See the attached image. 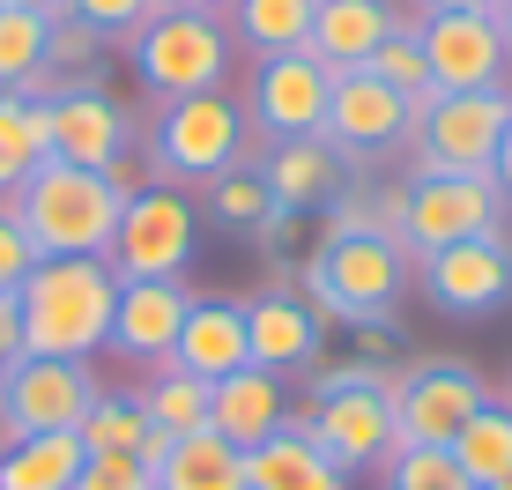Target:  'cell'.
<instances>
[{
    "mask_svg": "<svg viewBox=\"0 0 512 490\" xmlns=\"http://www.w3.org/2000/svg\"><path fill=\"white\" fill-rule=\"evenodd\" d=\"M453 461H461V476H468L475 490L498 483V476H512V409H505V401H483V409L461 424Z\"/></svg>",
    "mask_w": 512,
    "mask_h": 490,
    "instance_id": "29",
    "label": "cell"
},
{
    "mask_svg": "<svg viewBox=\"0 0 512 490\" xmlns=\"http://www.w3.org/2000/svg\"><path fill=\"white\" fill-rule=\"evenodd\" d=\"M156 8H171V15H223L231 0H156Z\"/></svg>",
    "mask_w": 512,
    "mask_h": 490,
    "instance_id": "42",
    "label": "cell"
},
{
    "mask_svg": "<svg viewBox=\"0 0 512 490\" xmlns=\"http://www.w3.org/2000/svg\"><path fill=\"white\" fill-rule=\"evenodd\" d=\"M45 112H52V164H75V171H112V164H127L134 119L119 112L104 90L75 82V90H60Z\"/></svg>",
    "mask_w": 512,
    "mask_h": 490,
    "instance_id": "16",
    "label": "cell"
},
{
    "mask_svg": "<svg viewBox=\"0 0 512 490\" xmlns=\"http://www.w3.org/2000/svg\"><path fill=\"white\" fill-rule=\"evenodd\" d=\"M423 15H461V8H490V0H416Z\"/></svg>",
    "mask_w": 512,
    "mask_h": 490,
    "instance_id": "43",
    "label": "cell"
},
{
    "mask_svg": "<svg viewBox=\"0 0 512 490\" xmlns=\"http://www.w3.org/2000/svg\"><path fill=\"white\" fill-rule=\"evenodd\" d=\"M245 349H253V364H260V372H275V379L312 372V364H320V320H312L305 297L268 290V297L245 305Z\"/></svg>",
    "mask_w": 512,
    "mask_h": 490,
    "instance_id": "18",
    "label": "cell"
},
{
    "mask_svg": "<svg viewBox=\"0 0 512 490\" xmlns=\"http://www.w3.org/2000/svg\"><path fill=\"white\" fill-rule=\"evenodd\" d=\"M401 283H409V253L394 238H327L320 260H305L297 275V297L320 327H372L394 312Z\"/></svg>",
    "mask_w": 512,
    "mask_h": 490,
    "instance_id": "3",
    "label": "cell"
},
{
    "mask_svg": "<svg viewBox=\"0 0 512 490\" xmlns=\"http://www.w3.org/2000/svg\"><path fill=\"white\" fill-rule=\"evenodd\" d=\"M490 231H505V194L490 171H416L401 186V253L409 260Z\"/></svg>",
    "mask_w": 512,
    "mask_h": 490,
    "instance_id": "6",
    "label": "cell"
},
{
    "mask_svg": "<svg viewBox=\"0 0 512 490\" xmlns=\"http://www.w3.org/2000/svg\"><path fill=\"white\" fill-rule=\"evenodd\" d=\"M334 179H342V156L327 142H275L268 164H260V186H268V201H282V208L334 201Z\"/></svg>",
    "mask_w": 512,
    "mask_h": 490,
    "instance_id": "24",
    "label": "cell"
},
{
    "mask_svg": "<svg viewBox=\"0 0 512 490\" xmlns=\"http://www.w3.org/2000/svg\"><path fill=\"white\" fill-rule=\"evenodd\" d=\"M112 305H119V275L112 260H38L15 290L23 312V357H67L90 364L112 342Z\"/></svg>",
    "mask_w": 512,
    "mask_h": 490,
    "instance_id": "2",
    "label": "cell"
},
{
    "mask_svg": "<svg viewBox=\"0 0 512 490\" xmlns=\"http://www.w3.org/2000/svg\"><path fill=\"white\" fill-rule=\"evenodd\" d=\"M97 52H104V38H97L90 23H75V15H52V30H45V75H60V82H90Z\"/></svg>",
    "mask_w": 512,
    "mask_h": 490,
    "instance_id": "34",
    "label": "cell"
},
{
    "mask_svg": "<svg viewBox=\"0 0 512 490\" xmlns=\"http://www.w3.org/2000/svg\"><path fill=\"white\" fill-rule=\"evenodd\" d=\"M171 364L193 379H231L253 364V349H245V305H223V297H193L186 305V327H179V349H171Z\"/></svg>",
    "mask_w": 512,
    "mask_h": 490,
    "instance_id": "20",
    "label": "cell"
},
{
    "mask_svg": "<svg viewBox=\"0 0 512 490\" xmlns=\"http://www.w3.org/2000/svg\"><path fill=\"white\" fill-rule=\"evenodd\" d=\"M379 476H386V490H475L461 476V461H453V446H401Z\"/></svg>",
    "mask_w": 512,
    "mask_h": 490,
    "instance_id": "32",
    "label": "cell"
},
{
    "mask_svg": "<svg viewBox=\"0 0 512 490\" xmlns=\"http://www.w3.org/2000/svg\"><path fill=\"white\" fill-rule=\"evenodd\" d=\"M223 15H231V45H245L253 60H275V52H305L320 0H231Z\"/></svg>",
    "mask_w": 512,
    "mask_h": 490,
    "instance_id": "23",
    "label": "cell"
},
{
    "mask_svg": "<svg viewBox=\"0 0 512 490\" xmlns=\"http://www.w3.org/2000/svg\"><path fill=\"white\" fill-rule=\"evenodd\" d=\"M75 476H82V439L75 431L0 446V490H75Z\"/></svg>",
    "mask_w": 512,
    "mask_h": 490,
    "instance_id": "26",
    "label": "cell"
},
{
    "mask_svg": "<svg viewBox=\"0 0 512 490\" xmlns=\"http://www.w3.org/2000/svg\"><path fill=\"white\" fill-rule=\"evenodd\" d=\"M38 245H30V231L15 223V208H0V290H23V275L38 268Z\"/></svg>",
    "mask_w": 512,
    "mask_h": 490,
    "instance_id": "38",
    "label": "cell"
},
{
    "mask_svg": "<svg viewBox=\"0 0 512 490\" xmlns=\"http://www.w3.org/2000/svg\"><path fill=\"white\" fill-rule=\"evenodd\" d=\"M67 15H75V23H90L97 38H134L141 23H156V0H67Z\"/></svg>",
    "mask_w": 512,
    "mask_h": 490,
    "instance_id": "36",
    "label": "cell"
},
{
    "mask_svg": "<svg viewBox=\"0 0 512 490\" xmlns=\"http://www.w3.org/2000/svg\"><path fill=\"white\" fill-rule=\"evenodd\" d=\"M23 357V312H15V290H0V364Z\"/></svg>",
    "mask_w": 512,
    "mask_h": 490,
    "instance_id": "39",
    "label": "cell"
},
{
    "mask_svg": "<svg viewBox=\"0 0 512 490\" xmlns=\"http://www.w3.org/2000/svg\"><path fill=\"white\" fill-rule=\"evenodd\" d=\"M45 15H30V8H0V90L8 97H23L30 82L45 75Z\"/></svg>",
    "mask_w": 512,
    "mask_h": 490,
    "instance_id": "30",
    "label": "cell"
},
{
    "mask_svg": "<svg viewBox=\"0 0 512 490\" xmlns=\"http://www.w3.org/2000/svg\"><path fill=\"white\" fill-rule=\"evenodd\" d=\"M193 238H201V216L179 186H134L127 208H119V231H112V275L119 283H179L186 260H193Z\"/></svg>",
    "mask_w": 512,
    "mask_h": 490,
    "instance_id": "9",
    "label": "cell"
},
{
    "mask_svg": "<svg viewBox=\"0 0 512 490\" xmlns=\"http://www.w3.org/2000/svg\"><path fill=\"white\" fill-rule=\"evenodd\" d=\"M97 372L67 357H15L0 364V446L15 439H52V431H82L97 401Z\"/></svg>",
    "mask_w": 512,
    "mask_h": 490,
    "instance_id": "10",
    "label": "cell"
},
{
    "mask_svg": "<svg viewBox=\"0 0 512 490\" xmlns=\"http://www.w3.org/2000/svg\"><path fill=\"white\" fill-rule=\"evenodd\" d=\"M386 30H394V8H386V0H320L305 52L327 75H349V67H364L386 45Z\"/></svg>",
    "mask_w": 512,
    "mask_h": 490,
    "instance_id": "21",
    "label": "cell"
},
{
    "mask_svg": "<svg viewBox=\"0 0 512 490\" xmlns=\"http://www.w3.org/2000/svg\"><path fill=\"white\" fill-rule=\"evenodd\" d=\"M134 164H112V171H75V164H45L23 179L15 194V223L30 231L45 260H104L112 253V231H119V208L134 194Z\"/></svg>",
    "mask_w": 512,
    "mask_h": 490,
    "instance_id": "1",
    "label": "cell"
},
{
    "mask_svg": "<svg viewBox=\"0 0 512 490\" xmlns=\"http://www.w3.org/2000/svg\"><path fill=\"white\" fill-rule=\"evenodd\" d=\"M52 156V112L0 90V201L23 194V179Z\"/></svg>",
    "mask_w": 512,
    "mask_h": 490,
    "instance_id": "25",
    "label": "cell"
},
{
    "mask_svg": "<svg viewBox=\"0 0 512 490\" xmlns=\"http://www.w3.org/2000/svg\"><path fill=\"white\" fill-rule=\"evenodd\" d=\"M282 424H290V394H282V379L260 372V364H245V372H231V379L208 387V431L231 439L238 453H253L260 439H275Z\"/></svg>",
    "mask_w": 512,
    "mask_h": 490,
    "instance_id": "19",
    "label": "cell"
},
{
    "mask_svg": "<svg viewBox=\"0 0 512 490\" xmlns=\"http://www.w3.org/2000/svg\"><path fill=\"white\" fill-rule=\"evenodd\" d=\"M245 490H349V476L312 446V431L290 416L275 439H260L253 453H245Z\"/></svg>",
    "mask_w": 512,
    "mask_h": 490,
    "instance_id": "22",
    "label": "cell"
},
{
    "mask_svg": "<svg viewBox=\"0 0 512 490\" xmlns=\"http://www.w3.org/2000/svg\"><path fill=\"white\" fill-rule=\"evenodd\" d=\"M416 268H423V297H431L438 312L475 320V312H505L512 305V245H505V231L438 245V253H423Z\"/></svg>",
    "mask_w": 512,
    "mask_h": 490,
    "instance_id": "14",
    "label": "cell"
},
{
    "mask_svg": "<svg viewBox=\"0 0 512 490\" xmlns=\"http://www.w3.org/2000/svg\"><path fill=\"white\" fill-rule=\"evenodd\" d=\"M0 8H8V0H0Z\"/></svg>",
    "mask_w": 512,
    "mask_h": 490,
    "instance_id": "47",
    "label": "cell"
},
{
    "mask_svg": "<svg viewBox=\"0 0 512 490\" xmlns=\"http://www.w3.org/2000/svg\"><path fill=\"white\" fill-rule=\"evenodd\" d=\"M409 119H416V104L401 97L394 82H379L372 67H349V75H334L320 142L334 156H379V149L409 142Z\"/></svg>",
    "mask_w": 512,
    "mask_h": 490,
    "instance_id": "15",
    "label": "cell"
},
{
    "mask_svg": "<svg viewBox=\"0 0 512 490\" xmlns=\"http://www.w3.org/2000/svg\"><path fill=\"white\" fill-rule=\"evenodd\" d=\"M75 439H82V453H141V439H149V416H141L134 394H97Z\"/></svg>",
    "mask_w": 512,
    "mask_h": 490,
    "instance_id": "31",
    "label": "cell"
},
{
    "mask_svg": "<svg viewBox=\"0 0 512 490\" xmlns=\"http://www.w3.org/2000/svg\"><path fill=\"white\" fill-rule=\"evenodd\" d=\"M423 67H431V90H512V45L498 30L490 8H461V15H423L416 23Z\"/></svg>",
    "mask_w": 512,
    "mask_h": 490,
    "instance_id": "11",
    "label": "cell"
},
{
    "mask_svg": "<svg viewBox=\"0 0 512 490\" xmlns=\"http://www.w3.org/2000/svg\"><path fill=\"white\" fill-rule=\"evenodd\" d=\"M490 179H498V194L512 208V127H505V142H498V164H490Z\"/></svg>",
    "mask_w": 512,
    "mask_h": 490,
    "instance_id": "41",
    "label": "cell"
},
{
    "mask_svg": "<svg viewBox=\"0 0 512 490\" xmlns=\"http://www.w3.org/2000/svg\"><path fill=\"white\" fill-rule=\"evenodd\" d=\"M245 104L231 90H193L171 97L149 127V171L156 186H208L245 164Z\"/></svg>",
    "mask_w": 512,
    "mask_h": 490,
    "instance_id": "4",
    "label": "cell"
},
{
    "mask_svg": "<svg viewBox=\"0 0 512 490\" xmlns=\"http://www.w3.org/2000/svg\"><path fill=\"white\" fill-rule=\"evenodd\" d=\"M75 490H156V468L141 453H82Z\"/></svg>",
    "mask_w": 512,
    "mask_h": 490,
    "instance_id": "37",
    "label": "cell"
},
{
    "mask_svg": "<svg viewBox=\"0 0 512 490\" xmlns=\"http://www.w3.org/2000/svg\"><path fill=\"white\" fill-rule=\"evenodd\" d=\"M483 401H490V379L461 357H431L416 372H401V409H394L401 446H453Z\"/></svg>",
    "mask_w": 512,
    "mask_h": 490,
    "instance_id": "13",
    "label": "cell"
},
{
    "mask_svg": "<svg viewBox=\"0 0 512 490\" xmlns=\"http://www.w3.org/2000/svg\"><path fill=\"white\" fill-rule=\"evenodd\" d=\"M127 45H134V75L149 82L156 104L193 97V90H223L231 82V52H238L216 15H171V8L156 23H141Z\"/></svg>",
    "mask_w": 512,
    "mask_h": 490,
    "instance_id": "8",
    "label": "cell"
},
{
    "mask_svg": "<svg viewBox=\"0 0 512 490\" xmlns=\"http://www.w3.org/2000/svg\"><path fill=\"white\" fill-rule=\"evenodd\" d=\"M401 364L379 372V387H334V394H312V409H297V424L312 431V446L327 453L342 476H372L401 453Z\"/></svg>",
    "mask_w": 512,
    "mask_h": 490,
    "instance_id": "5",
    "label": "cell"
},
{
    "mask_svg": "<svg viewBox=\"0 0 512 490\" xmlns=\"http://www.w3.org/2000/svg\"><path fill=\"white\" fill-rule=\"evenodd\" d=\"M364 67H372L379 82H394V90L409 97V104H423V97H431V67H423L416 23H394V30H386V45H379V52H372Z\"/></svg>",
    "mask_w": 512,
    "mask_h": 490,
    "instance_id": "33",
    "label": "cell"
},
{
    "mask_svg": "<svg viewBox=\"0 0 512 490\" xmlns=\"http://www.w3.org/2000/svg\"><path fill=\"white\" fill-rule=\"evenodd\" d=\"M186 283H119V305H112V342L119 357L134 364H171L179 349V327H186Z\"/></svg>",
    "mask_w": 512,
    "mask_h": 490,
    "instance_id": "17",
    "label": "cell"
},
{
    "mask_svg": "<svg viewBox=\"0 0 512 490\" xmlns=\"http://www.w3.org/2000/svg\"><path fill=\"white\" fill-rule=\"evenodd\" d=\"M134 401H141V416H149V431H164V439H193V431H208V379L179 372V364H156V379Z\"/></svg>",
    "mask_w": 512,
    "mask_h": 490,
    "instance_id": "28",
    "label": "cell"
},
{
    "mask_svg": "<svg viewBox=\"0 0 512 490\" xmlns=\"http://www.w3.org/2000/svg\"><path fill=\"white\" fill-rule=\"evenodd\" d=\"M8 8H30V15H45V23H52V15H67V0H8Z\"/></svg>",
    "mask_w": 512,
    "mask_h": 490,
    "instance_id": "44",
    "label": "cell"
},
{
    "mask_svg": "<svg viewBox=\"0 0 512 490\" xmlns=\"http://www.w3.org/2000/svg\"><path fill=\"white\" fill-rule=\"evenodd\" d=\"M208 208H216V223H231V231H253L260 216H268V186H260L253 164L223 171V179H208Z\"/></svg>",
    "mask_w": 512,
    "mask_h": 490,
    "instance_id": "35",
    "label": "cell"
},
{
    "mask_svg": "<svg viewBox=\"0 0 512 490\" xmlns=\"http://www.w3.org/2000/svg\"><path fill=\"white\" fill-rule=\"evenodd\" d=\"M490 15H498V30H505V45H512V0H490Z\"/></svg>",
    "mask_w": 512,
    "mask_h": 490,
    "instance_id": "45",
    "label": "cell"
},
{
    "mask_svg": "<svg viewBox=\"0 0 512 490\" xmlns=\"http://www.w3.org/2000/svg\"><path fill=\"white\" fill-rule=\"evenodd\" d=\"M290 231H297V208H282V201H268V216L253 223V238H260V245H282Z\"/></svg>",
    "mask_w": 512,
    "mask_h": 490,
    "instance_id": "40",
    "label": "cell"
},
{
    "mask_svg": "<svg viewBox=\"0 0 512 490\" xmlns=\"http://www.w3.org/2000/svg\"><path fill=\"white\" fill-rule=\"evenodd\" d=\"M156 490H245V453L231 439H216V431H193L156 468Z\"/></svg>",
    "mask_w": 512,
    "mask_h": 490,
    "instance_id": "27",
    "label": "cell"
},
{
    "mask_svg": "<svg viewBox=\"0 0 512 490\" xmlns=\"http://www.w3.org/2000/svg\"><path fill=\"white\" fill-rule=\"evenodd\" d=\"M512 127V90H431L409 119L416 171H490Z\"/></svg>",
    "mask_w": 512,
    "mask_h": 490,
    "instance_id": "7",
    "label": "cell"
},
{
    "mask_svg": "<svg viewBox=\"0 0 512 490\" xmlns=\"http://www.w3.org/2000/svg\"><path fill=\"white\" fill-rule=\"evenodd\" d=\"M483 490H512V476H498V483H483Z\"/></svg>",
    "mask_w": 512,
    "mask_h": 490,
    "instance_id": "46",
    "label": "cell"
},
{
    "mask_svg": "<svg viewBox=\"0 0 512 490\" xmlns=\"http://www.w3.org/2000/svg\"><path fill=\"white\" fill-rule=\"evenodd\" d=\"M327 97H334V75L312 52H275L245 82V127H260L268 142H320Z\"/></svg>",
    "mask_w": 512,
    "mask_h": 490,
    "instance_id": "12",
    "label": "cell"
}]
</instances>
